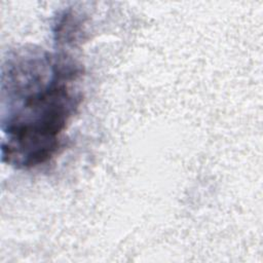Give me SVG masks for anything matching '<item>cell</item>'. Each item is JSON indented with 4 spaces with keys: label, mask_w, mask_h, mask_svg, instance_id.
Segmentation results:
<instances>
[{
    "label": "cell",
    "mask_w": 263,
    "mask_h": 263,
    "mask_svg": "<svg viewBox=\"0 0 263 263\" xmlns=\"http://www.w3.org/2000/svg\"><path fill=\"white\" fill-rule=\"evenodd\" d=\"M82 70L68 58L25 49L2 70V161L30 168L49 160L76 113L80 92L72 87Z\"/></svg>",
    "instance_id": "obj_1"
}]
</instances>
